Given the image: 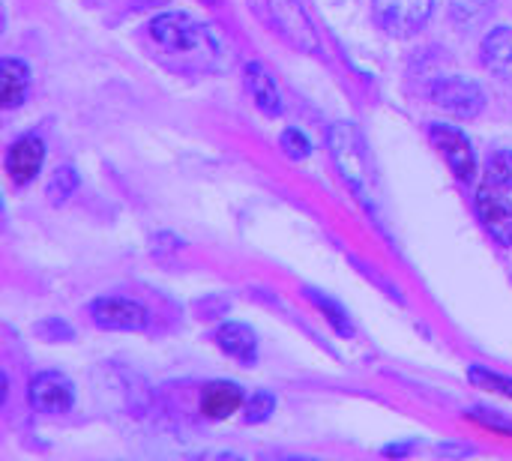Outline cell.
<instances>
[{"label": "cell", "instance_id": "1", "mask_svg": "<svg viewBox=\"0 0 512 461\" xmlns=\"http://www.w3.org/2000/svg\"><path fill=\"white\" fill-rule=\"evenodd\" d=\"M147 48L159 63L174 72H222L231 63V48L225 36L186 12H165L156 15L144 30Z\"/></svg>", "mask_w": 512, "mask_h": 461}, {"label": "cell", "instance_id": "2", "mask_svg": "<svg viewBox=\"0 0 512 461\" xmlns=\"http://www.w3.org/2000/svg\"><path fill=\"white\" fill-rule=\"evenodd\" d=\"M330 150L333 159L345 177V183L372 207V195H375V177H372V165L363 147V138L357 135V129L351 123H336L330 129Z\"/></svg>", "mask_w": 512, "mask_h": 461}, {"label": "cell", "instance_id": "3", "mask_svg": "<svg viewBox=\"0 0 512 461\" xmlns=\"http://www.w3.org/2000/svg\"><path fill=\"white\" fill-rule=\"evenodd\" d=\"M255 9L273 24V30L294 48L312 54L318 51V30L300 0H252Z\"/></svg>", "mask_w": 512, "mask_h": 461}, {"label": "cell", "instance_id": "4", "mask_svg": "<svg viewBox=\"0 0 512 461\" xmlns=\"http://www.w3.org/2000/svg\"><path fill=\"white\" fill-rule=\"evenodd\" d=\"M432 102L456 117H477L486 108V93L474 78L465 75H447L432 84Z\"/></svg>", "mask_w": 512, "mask_h": 461}, {"label": "cell", "instance_id": "5", "mask_svg": "<svg viewBox=\"0 0 512 461\" xmlns=\"http://www.w3.org/2000/svg\"><path fill=\"white\" fill-rule=\"evenodd\" d=\"M432 6L435 0H375V18L393 36H411L429 21Z\"/></svg>", "mask_w": 512, "mask_h": 461}, {"label": "cell", "instance_id": "6", "mask_svg": "<svg viewBox=\"0 0 512 461\" xmlns=\"http://www.w3.org/2000/svg\"><path fill=\"white\" fill-rule=\"evenodd\" d=\"M30 408L39 414H66L75 405V387L60 372H42L27 387Z\"/></svg>", "mask_w": 512, "mask_h": 461}, {"label": "cell", "instance_id": "7", "mask_svg": "<svg viewBox=\"0 0 512 461\" xmlns=\"http://www.w3.org/2000/svg\"><path fill=\"white\" fill-rule=\"evenodd\" d=\"M429 135L435 141V147L441 150L444 162L453 168V174L465 183L474 180L477 174V156L468 144V138L456 129V126H447V123H432L429 126Z\"/></svg>", "mask_w": 512, "mask_h": 461}, {"label": "cell", "instance_id": "8", "mask_svg": "<svg viewBox=\"0 0 512 461\" xmlns=\"http://www.w3.org/2000/svg\"><path fill=\"white\" fill-rule=\"evenodd\" d=\"M90 318L102 330H144L150 315L144 306L123 300V297H102L90 306Z\"/></svg>", "mask_w": 512, "mask_h": 461}, {"label": "cell", "instance_id": "9", "mask_svg": "<svg viewBox=\"0 0 512 461\" xmlns=\"http://www.w3.org/2000/svg\"><path fill=\"white\" fill-rule=\"evenodd\" d=\"M477 213L501 246H512V204L504 198V189L486 183L477 195Z\"/></svg>", "mask_w": 512, "mask_h": 461}, {"label": "cell", "instance_id": "10", "mask_svg": "<svg viewBox=\"0 0 512 461\" xmlns=\"http://www.w3.org/2000/svg\"><path fill=\"white\" fill-rule=\"evenodd\" d=\"M42 159H45V144H42V138L24 135V138H18V141L9 147V153H6V174L12 177V183L24 186V183H30V180L39 174Z\"/></svg>", "mask_w": 512, "mask_h": 461}, {"label": "cell", "instance_id": "11", "mask_svg": "<svg viewBox=\"0 0 512 461\" xmlns=\"http://www.w3.org/2000/svg\"><path fill=\"white\" fill-rule=\"evenodd\" d=\"M246 405V396L231 381H213L201 390V414L210 420H228Z\"/></svg>", "mask_w": 512, "mask_h": 461}, {"label": "cell", "instance_id": "12", "mask_svg": "<svg viewBox=\"0 0 512 461\" xmlns=\"http://www.w3.org/2000/svg\"><path fill=\"white\" fill-rule=\"evenodd\" d=\"M216 345H219L228 357H234V360H240V363H246V366H252V363L258 360V339H255V333H252V327H246V324H240V321L222 324V327L216 330Z\"/></svg>", "mask_w": 512, "mask_h": 461}, {"label": "cell", "instance_id": "13", "mask_svg": "<svg viewBox=\"0 0 512 461\" xmlns=\"http://www.w3.org/2000/svg\"><path fill=\"white\" fill-rule=\"evenodd\" d=\"M483 63L492 75L512 78V27H495L483 39Z\"/></svg>", "mask_w": 512, "mask_h": 461}, {"label": "cell", "instance_id": "14", "mask_svg": "<svg viewBox=\"0 0 512 461\" xmlns=\"http://www.w3.org/2000/svg\"><path fill=\"white\" fill-rule=\"evenodd\" d=\"M246 90L252 93L255 105H258L264 114H270V117L282 114L279 90H276L273 78L264 72V66H258V63H249V66H246Z\"/></svg>", "mask_w": 512, "mask_h": 461}, {"label": "cell", "instance_id": "15", "mask_svg": "<svg viewBox=\"0 0 512 461\" xmlns=\"http://www.w3.org/2000/svg\"><path fill=\"white\" fill-rule=\"evenodd\" d=\"M27 84H30V72L24 63L3 57L0 63V93H3V108H15L27 99Z\"/></svg>", "mask_w": 512, "mask_h": 461}, {"label": "cell", "instance_id": "16", "mask_svg": "<svg viewBox=\"0 0 512 461\" xmlns=\"http://www.w3.org/2000/svg\"><path fill=\"white\" fill-rule=\"evenodd\" d=\"M495 9V0H450V15L462 27L480 24Z\"/></svg>", "mask_w": 512, "mask_h": 461}, {"label": "cell", "instance_id": "17", "mask_svg": "<svg viewBox=\"0 0 512 461\" xmlns=\"http://www.w3.org/2000/svg\"><path fill=\"white\" fill-rule=\"evenodd\" d=\"M486 183L498 189H512V150H495L486 159Z\"/></svg>", "mask_w": 512, "mask_h": 461}, {"label": "cell", "instance_id": "18", "mask_svg": "<svg viewBox=\"0 0 512 461\" xmlns=\"http://www.w3.org/2000/svg\"><path fill=\"white\" fill-rule=\"evenodd\" d=\"M75 189H78V171H75L72 165H60V168L51 174L45 192H48L51 204H63L66 198H72Z\"/></svg>", "mask_w": 512, "mask_h": 461}, {"label": "cell", "instance_id": "19", "mask_svg": "<svg viewBox=\"0 0 512 461\" xmlns=\"http://www.w3.org/2000/svg\"><path fill=\"white\" fill-rule=\"evenodd\" d=\"M309 300L327 315V321H330V327H333L336 333H342V336H351V333H354V327H351V321H348V315H345V309H342L339 303L327 300L321 291H309Z\"/></svg>", "mask_w": 512, "mask_h": 461}, {"label": "cell", "instance_id": "20", "mask_svg": "<svg viewBox=\"0 0 512 461\" xmlns=\"http://www.w3.org/2000/svg\"><path fill=\"white\" fill-rule=\"evenodd\" d=\"M468 378H471V384H477L480 390H492V393H501V396H510L512 399V378H504V375L489 372V369H480V366H471Z\"/></svg>", "mask_w": 512, "mask_h": 461}, {"label": "cell", "instance_id": "21", "mask_svg": "<svg viewBox=\"0 0 512 461\" xmlns=\"http://www.w3.org/2000/svg\"><path fill=\"white\" fill-rule=\"evenodd\" d=\"M273 408H276V399L270 396V393H255L252 399H246V405H243V420L246 423H264V420H270V414H273Z\"/></svg>", "mask_w": 512, "mask_h": 461}, {"label": "cell", "instance_id": "22", "mask_svg": "<svg viewBox=\"0 0 512 461\" xmlns=\"http://www.w3.org/2000/svg\"><path fill=\"white\" fill-rule=\"evenodd\" d=\"M279 141H282V147H285V153H288L291 159H306V156H309V150H312L309 138H306L300 129H285Z\"/></svg>", "mask_w": 512, "mask_h": 461}, {"label": "cell", "instance_id": "23", "mask_svg": "<svg viewBox=\"0 0 512 461\" xmlns=\"http://www.w3.org/2000/svg\"><path fill=\"white\" fill-rule=\"evenodd\" d=\"M36 333H39V336H48V342H66V339L75 336L72 327H66L60 318H48V321L36 324Z\"/></svg>", "mask_w": 512, "mask_h": 461}, {"label": "cell", "instance_id": "24", "mask_svg": "<svg viewBox=\"0 0 512 461\" xmlns=\"http://www.w3.org/2000/svg\"><path fill=\"white\" fill-rule=\"evenodd\" d=\"M471 420H477V423H483V426H489V429H495V432H507V435H512L510 420H498L495 411H471Z\"/></svg>", "mask_w": 512, "mask_h": 461}, {"label": "cell", "instance_id": "25", "mask_svg": "<svg viewBox=\"0 0 512 461\" xmlns=\"http://www.w3.org/2000/svg\"><path fill=\"white\" fill-rule=\"evenodd\" d=\"M411 450H414L411 444H399V447H387V450H384V456H408Z\"/></svg>", "mask_w": 512, "mask_h": 461}]
</instances>
